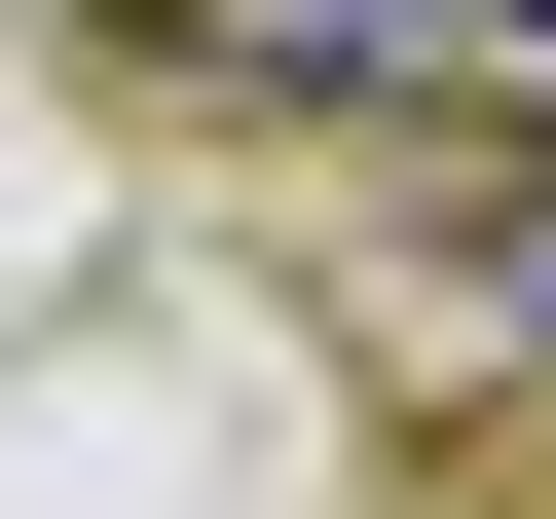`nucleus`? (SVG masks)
Returning <instances> with one entry per match:
<instances>
[{"label":"nucleus","mask_w":556,"mask_h":519,"mask_svg":"<svg viewBox=\"0 0 556 519\" xmlns=\"http://www.w3.org/2000/svg\"><path fill=\"white\" fill-rule=\"evenodd\" d=\"M223 112H445V0H149Z\"/></svg>","instance_id":"obj_1"},{"label":"nucleus","mask_w":556,"mask_h":519,"mask_svg":"<svg viewBox=\"0 0 556 519\" xmlns=\"http://www.w3.org/2000/svg\"><path fill=\"white\" fill-rule=\"evenodd\" d=\"M408 334L445 371H556V149H482V223H408Z\"/></svg>","instance_id":"obj_2"},{"label":"nucleus","mask_w":556,"mask_h":519,"mask_svg":"<svg viewBox=\"0 0 556 519\" xmlns=\"http://www.w3.org/2000/svg\"><path fill=\"white\" fill-rule=\"evenodd\" d=\"M445 38H519V75H556V0H445Z\"/></svg>","instance_id":"obj_3"}]
</instances>
